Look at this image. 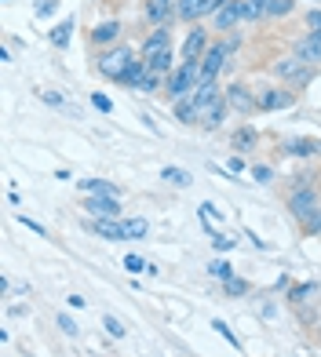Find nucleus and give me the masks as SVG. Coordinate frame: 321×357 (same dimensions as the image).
I'll return each mask as SVG.
<instances>
[{
    "label": "nucleus",
    "mask_w": 321,
    "mask_h": 357,
    "mask_svg": "<svg viewBox=\"0 0 321 357\" xmlns=\"http://www.w3.org/2000/svg\"><path fill=\"white\" fill-rule=\"evenodd\" d=\"M121 37H124V22H121V19H106V22H99V26L88 33V44L95 47V52H106V47L124 44Z\"/></svg>",
    "instance_id": "nucleus-10"
},
{
    "label": "nucleus",
    "mask_w": 321,
    "mask_h": 357,
    "mask_svg": "<svg viewBox=\"0 0 321 357\" xmlns=\"http://www.w3.org/2000/svg\"><path fill=\"white\" fill-rule=\"evenodd\" d=\"M150 234V222L142 219V215H135V219H124V241H142Z\"/></svg>",
    "instance_id": "nucleus-28"
},
{
    "label": "nucleus",
    "mask_w": 321,
    "mask_h": 357,
    "mask_svg": "<svg viewBox=\"0 0 321 357\" xmlns=\"http://www.w3.org/2000/svg\"><path fill=\"white\" fill-rule=\"evenodd\" d=\"M223 291H227L230 299H245V296H252V284H248L245 278H237V273H234L230 281H223Z\"/></svg>",
    "instance_id": "nucleus-30"
},
{
    "label": "nucleus",
    "mask_w": 321,
    "mask_h": 357,
    "mask_svg": "<svg viewBox=\"0 0 321 357\" xmlns=\"http://www.w3.org/2000/svg\"><path fill=\"white\" fill-rule=\"evenodd\" d=\"M73 19H62L55 29H52V33H47V37H52V44L59 47V52H66V47H70V37H73Z\"/></svg>",
    "instance_id": "nucleus-27"
},
{
    "label": "nucleus",
    "mask_w": 321,
    "mask_h": 357,
    "mask_svg": "<svg viewBox=\"0 0 321 357\" xmlns=\"http://www.w3.org/2000/svg\"><path fill=\"white\" fill-rule=\"evenodd\" d=\"M267 19H270V15H267V0H241V22L260 26Z\"/></svg>",
    "instance_id": "nucleus-22"
},
{
    "label": "nucleus",
    "mask_w": 321,
    "mask_h": 357,
    "mask_svg": "<svg viewBox=\"0 0 321 357\" xmlns=\"http://www.w3.org/2000/svg\"><path fill=\"white\" fill-rule=\"evenodd\" d=\"M139 22L154 29V26H175V4L172 0H139Z\"/></svg>",
    "instance_id": "nucleus-8"
},
{
    "label": "nucleus",
    "mask_w": 321,
    "mask_h": 357,
    "mask_svg": "<svg viewBox=\"0 0 321 357\" xmlns=\"http://www.w3.org/2000/svg\"><path fill=\"white\" fill-rule=\"evenodd\" d=\"M321 204V186L318 183H307V186H292L288 190V197H285V212L292 222H299L303 215L311 212V208Z\"/></svg>",
    "instance_id": "nucleus-6"
},
{
    "label": "nucleus",
    "mask_w": 321,
    "mask_h": 357,
    "mask_svg": "<svg viewBox=\"0 0 321 357\" xmlns=\"http://www.w3.org/2000/svg\"><path fill=\"white\" fill-rule=\"evenodd\" d=\"M91 106L99 109V113H114V102H110L103 91H95V95H91Z\"/></svg>",
    "instance_id": "nucleus-41"
},
{
    "label": "nucleus",
    "mask_w": 321,
    "mask_h": 357,
    "mask_svg": "<svg viewBox=\"0 0 321 357\" xmlns=\"http://www.w3.org/2000/svg\"><path fill=\"white\" fill-rule=\"evenodd\" d=\"M260 142H263V135H260L255 124H237L230 132V139H227V150H234L237 157H248L252 150H260Z\"/></svg>",
    "instance_id": "nucleus-11"
},
{
    "label": "nucleus",
    "mask_w": 321,
    "mask_h": 357,
    "mask_svg": "<svg viewBox=\"0 0 321 357\" xmlns=\"http://www.w3.org/2000/svg\"><path fill=\"white\" fill-rule=\"evenodd\" d=\"M168 47H175L172 44V26H154V29H147V37L139 40V55L142 59H154L160 52H168Z\"/></svg>",
    "instance_id": "nucleus-12"
},
{
    "label": "nucleus",
    "mask_w": 321,
    "mask_h": 357,
    "mask_svg": "<svg viewBox=\"0 0 321 357\" xmlns=\"http://www.w3.org/2000/svg\"><path fill=\"white\" fill-rule=\"evenodd\" d=\"M172 121H179L183 128H197L201 124V109L194 106V99H179V102H172Z\"/></svg>",
    "instance_id": "nucleus-20"
},
{
    "label": "nucleus",
    "mask_w": 321,
    "mask_h": 357,
    "mask_svg": "<svg viewBox=\"0 0 321 357\" xmlns=\"http://www.w3.org/2000/svg\"><path fill=\"white\" fill-rule=\"evenodd\" d=\"M248 172H252L255 183H274V168H270V165H252Z\"/></svg>",
    "instance_id": "nucleus-35"
},
{
    "label": "nucleus",
    "mask_w": 321,
    "mask_h": 357,
    "mask_svg": "<svg viewBox=\"0 0 321 357\" xmlns=\"http://www.w3.org/2000/svg\"><path fill=\"white\" fill-rule=\"evenodd\" d=\"M88 230L103 241H124V219H91L88 215Z\"/></svg>",
    "instance_id": "nucleus-18"
},
{
    "label": "nucleus",
    "mask_w": 321,
    "mask_h": 357,
    "mask_svg": "<svg viewBox=\"0 0 321 357\" xmlns=\"http://www.w3.org/2000/svg\"><path fill=\"white\" fill-rule=\"evenodd\" d=\"M201 84V59L197 62H179V66H175V73H168L165 77V102L172 106V102H179V99H186L190 91H194Z\"/></svg>",
    "instance_id": "nucleus-4"
},
{
    "label": "nucleus",
    "mask_w": 321,
    "mask_h": 357,
    "mask_svg": "<svg viewBox=\"0 0 321 357\" xmlns=\"http://www.w3.org/2000/svg\"><path fill=\"white\" fill-rule=\"evenodd\" d=\"M237 245V237H227V234H212V248L216 252H234Z\"/></svg>",
    "instance_id": "nucleus-37"
},
{
    "label": "nucleus",
    "mask_w": 321,
    "mask_h": 357,
    "mask_svg": "<svg viewBox=\"0 0 321 357\" xmlns=\"http://www.w3.org/2000/svg\"><path fill=\"white\" fill-rule=\"evenodd\" d=\"M212 328H216V332H219L223 339H227V343H230L234 350H241V339H237V335L230 332V324H227V321H212Z\"/></svg>",
    "instance_id": "nucleus-33"
},
{
    "label": "nucleus",
    "mask_w": 321,
    "mask_h": 357,
    "mask_svg": "<svg viewBox=\"0 0 321 357\" xmlns=\"http://www.w3.org/2000/svg\"><path fill=\"white\" fill-rule=\"evenodd\" d=\"M103 328H106V335H114V339H121V335L128 332V328H124V324H121L114 314H106V317H103Z\"/></svg>",
    "instance_id": "nucleus-34"
},
{
    "label": "nucleus",
    "mask_w": 321,
    "mask_h": 357,
    "mask_svg": "<svg viewBox=\"0 0 321 357\" xmlns=\"http://www.w3.org/2000/svg\"><path fill=\"white\" fill-rule=\"evenodd\" d=\"M201 19H208V0H179L175 4V22L197 26Z\"/></svg>",
    "instance_id": "nucleus-17"
},
{
    "label": "nucleus",
    "mask_w": 321,
    "mask_h": 357,
    "mask_svg": "<svg viewBox=\"0 0 321 357\" xmlns=\"http://www.w3.org/2000/svg\"><path fill=\"white\" fill-rule=\"evenodd\" d=\"M296 230H299L303 237H318V234H321V204H318V208H311V212L296 222Z\"/></svg>",
    "instance_id": "nucleus-26"
},
{
    "label": "nucleus",
    "mask_w": 321,
    "mask_h": 357,
    "mask_svg": "<svg viewBox=\"0 0 321 357\" xmlns=\"http://www.w3.org/2000/svg\"><path fill=\"white\" fill-rule=\"evenodd\" d=\"M223 99H227L230 113H241V117L255 113V88L248 84V80H230V84L223 88Z\"/></svg>",
    "instance_id": "nucleus-7"
},
{
    "label": "nucleus",
    "mask_w": 321,
    "mask_h": 357,
    "mask_svg": "<svg viewBox=\"0 0 321 357\" xmlns=\"http://www.w3.org/2000/svg\"><path fill=\"white\" fill-rule=\"evenodd\" d=\"M55 11H59V0H37V4H33L37 19H47V15H55Z\"/></svg>",
    "instance_id": "nucleus-36"
},
{
    "label": "nucleus",
    "mask_w": 321,
    "mask_h": 357,
    "mask_svg": "<svg viewBox=\"0 0 321 357\" xmlns=\"http://www.w3.org/2000/svg\"><path fill=\"white\" fill-rule=\"evenodd\" d=\"M201 219H208V222H212V219H223V212H219V208L212 204V201H208V204H201V212H197Z\"/></svg>",
    "instance_id": "nucleus-42"
},
{
    "label": "nucleus",
    "mask_w": 321,
    "mask_h": 357,
    "mask_svg": "<svg viewBox=\"0 0 321 357\" xmlns=\"http://www.w3.org/2000/svg\"><path fill=\"white\" fill-rule=\"evenodd\" d=\"M270 77H274L278 84L292 88V91H303L318 77V66H311V62H303L299 55L288 52V55H278L274 62H270Z\"/></svg>",
    "instance_id": "nucleus-1"
},
{
    "label": "nucleus",
    "mask_w": 321,
    "mask_h": 357,
    "mask_svg": "<svg viewBox=\"0 0 321 357\" xmlns=\"http://www.w3.org/2000/svg\"><path fill=\"white\" fill-rule=\"evenodd\" d=\"M292 55H299L303 62H311V66H318L321 70V40L314 37V33H307V37H299L292 47H288Z\"/></svg>",
    "instance_id": "nucleus-19"
},
{
    "label": "nucleus",
    "mask_w": 321,
    "mask_h": 357,
    "mask_svg": "<svg viewBox=\"0 0 321 357\" xmlns=\"http://www.w3.org/2000/svg\"><path fill=\"white\" fill-rule=\"evenodd\" d=\"M40 99L52 102V106H62V95H55V91H40Z\"/></svg>",
    "instance_id": "nucleus-44"
},
{
    "label": "nucleus",
    "mask_w": 321,
    "mask_h": 357,
    "mask_svg": "<svg viewBox=\"0 0 321 357\" xmlns=\"http://www.w3.org/2000/svg\"><path fill=\"white\" fill-rule=\"evenodd\" d=\"M172 4H179V0H172Z\"/></svg>",
    "instance_id": "nucleus-47"
},
{
    "label": "nucleus",
    "mask_w": 321,
    "mask_h": 357,
    "mask_svg": "<svg viewBox=\"0 0 321 357\" xmlns=\"http://www.w3.org/2000/svg\"><path fill=\"white\" fill-rule=\"evenodd\" d=\"M299 99V91L292 88H285V84H263V88H255V113H281V109H292Z\"/></svg>",
    "instance_id": "nucleus-5"
},
{
    "label": "nucleus",
    "mask_w": 321,
    "mask_h": 357,
    "mask_svg": "<svg viewBox=\"0 0 321 357\" xmlns=\"http://www.w3.org/2000/svg\"><path fill=\"white\" fill-rule=\"evenodd\" d=\"M296 11V0H267V15L270 19H288Z\"/></svg>",
    "instance_id": "nucleus-31"
},
{
    "label": "nucleus",
    "mask_w": 321,
    "mask_h": 357,
    "mask_svg": "<svg viewBox=\"0 0 321 357\" xmlns=\"http://www.w3.org/2000/svg\"><path fill=\"white\" fill-rule=\"evenodd\" d=\"M84 212L91 219H121V201L117 197H84Z\"/></svg>",
    "instance_id": "nucleus-16"
},
{
    "label": "nucleus",
    "mask_w": 321,
    "mask_h": 357,
    "mask_svg": "<svg viewBox=\"0 0 321 357\" xmlns=\"http://www.w3.org/2000/svg\"><path fill=\"white\" fill-rule=\"evenodd\" d=\"M55 324H59V332H62V335H77V321H73L70 314H59Z\"/></svg>",
    "instance_id": "nucleus-39"
},
{
    "label": "nucleus",
    "mask_w": 321,
    "mask_h": 357,
    "mask_svg": "<svg viewBox=\"0 0 321 357\" xmlns=\"http://www.w3.org/2000/svg\"><path fill=\"white\" fill-rule=\"evenodd\" d=\"M19 222H22V226H26V230H33V234H37V237H47V230H44V226H40V222H37V219H26V215H19Z\"/></svg>",
    "instance_id": "nucleus-43"
},
{
    "label": "nucleus",
    "mask_w": 321,
    "mask_h": 357,
    "mask_svg": "<svg viewBox=\"0 0 321 357\" xmlns=\"http://www.w3.org/2000/svg\"><path fill=\"white\" fill-rule=\"evenodd\" d=\"M237 37H216L212 40V47L204 52V59H201V84H219V73L227 70V62L234 59V52H237Z\"/></svg>",
    "instance_id": "nucleus-3"
},
{
    "label": "nucleus",
    "mask_w": 321,
    "mask_h": 357,
    "mask_svg": "<svg viewBox=\"0 0 321 357\" xmlns=\"http://www.w3.org/2000/svg\"><path fill=\"white\" fill-rule=\"evenodd\" d=\"M212 33L197 22V26H190L186 29V37H183V44H179V62H197V59H204V52L212 47Z\"/></svg>",
    "instance_id": "nucleus-9"
},
{
    "label": "nucleus",
    "mask_w": 321,
    "mask_h": 357,
    "mask_svg": "<svg viewBox=\"0 0 321 357\" xmlns=\"http://www.w3.org/2000/svg\"><path fill=\"white\" fill-rule=\"evenodd\" d=\"M241 168H245V157L234 153V157H230V172H241Z\"/></svg>",
    "instance_id": "nucleus-45"
},
{
    "label": "nucleus",
    "mask_w": 321,
    "mask_h": 357,
    "mask_svg": "<svg viewBox=\"0 0 321 357\" xmlns=\"http://www.w3.org/2000/svg\"><path fill=\"white\" fill-rule=\"evenodd\" d=\"M139 55L132 52L128 44H117V47H106V52H95V73H99L103 80H110V84H121L128 66H132Z\"/></svg>",
    "instance_id": "nucleus-2"
},
{
    "label": "nucleus",
    "mask_w": 321,
    "mask_h": 357,
    "mask_svg": "<svg viewBox=\"0 0 321 357\" xmlns=\"http://www.w3.org/2000/svg\"><path fill=\"white\" fill-rule=\"evenodd\" d=\"M77 190L84 197H117L121 201V186L110 183V178H77Z\"/></svg>",
    "instance_id": "nucleus-15"
},
{
    "label": "nucleus",
    "mask_w": 321,
    "mask_h": 357,
    "mask_svg": "<svg viewBox=\"0 0 321 357\" xmlns=\"http://www.w3.org/2000/svg\"><path fill=\"white\" fill-rule=\"evenodd\" d=\"M160 178H165V183L168 186H179V190H186L190 183H194V175H190V172H183V168H165V172H160Z\"/></svg>",
    "instance_id": "nucleus-29"
},
{
    "label": "nucleus",
    "mask_w": 321,
    "mask_h": 357,
    "mask_svg": "<svg viewBox=\"0 0 321 357\" xmlns=\"http://www.w3.org/2000/svg\"><path fill=\"white\" fill-rule=\"evenodd\" d=\"M124 270L128 273H142V270H154V266L142 263V255H124Z\"/></svg>",
    "instance_id": "nucleus-38"
},
{
    "label": "nucleus",
    "mask_w": 321,
    "mask_h": 357,
    "mask_svg": "<svg viewBox=\"0 0 321 357\" xmlns=\"http://www.w3.org/2000/svg\"><path fill=\"white\" fill-rule=\"evenodd\" d=\"M179 52L175 47H168V52H160V55H154V59H147L150 62V73H157V77H168V73H175V66H179Z\"/></svg>",
    "instance_id": "nucleus-23"
},
{
    "label": "nucleus",
    "mask_w": 321,
    "mask_h": 357,
    "mask_svg": "<svg viewBox=\"0 0 321 357\" xmlns=\"http://www.w3.org/2000/svg\"><path fill=\"white\" fill-rule=\"evenodd\" d=\"M208 273H212V278H219V281H230V278H234V266L227 263V259H212V263H208Z\"/></svg>",
    "instance_id": "nucleus-32"
},
{
    "label": "nucleus",
    "mask_w": 321,
    "mask_h": 357,
    "mask_svg": "<svg viewBox=\"0 0 321 357\" xmlns=\"http://www.w3.org/2000/svg\"><path fill=\"white\" fill-rule=\"evenodd\" d=\"M321 291L318 281H303V284H288V303L292 306H303V303H311L314 296Z\"/></svg>",
    "instance_id": "nucleus-25"
},
{
    "label": "nucleus",
    "mask_w": 321,
    "mask_h": 357,
    "mask_svg": "<svg viewBox=\"0 0 321 357\" xmlns=\"http://www.w3.org/2000/svg\"><path fill=\"white\" fill-rule=\"evenodd\" d=\"M70 306L73 310H84V296H70Z\"/></svg>",
    "instance_id": "nucleus-46"
},
{
    "label": "nucleus",
    "mask_w": 321,
    "mask_h": 357,
    "mask_svg": "<svg viewBox=\"0 0 321 357\" xmlns=\"http://www.w3.org/2000/svg\"><path fill=\"white\" fill-rule=\"evenodd\" d=\"M303 22H307V33H318L321 29V8H311L307 15H303Z\"/></svg>",
    "instance_id": "nucleus-40"
},
{
    "label": "nucleus",
    "mask_w": 321,
    "mask_h": 357,
    "mask_svg": "<svg viewBox=\"0 0 321 357\" xmlns=\"http://www.w3.org/2000/svg\"><path fill=\"white\" fill-rule=\"evenodd\" d=\"M237 26H241V0H227V4L212 15V29L223 37H230Z\"/></svg>",
    "instance_id": "nucleus-13"
},
{
    "label": "nucleus",
    "mask_w": 321,
    "mask_h": 357,
    "mask_svg": "<svg viewBox=\"0 0 321 357\" xmlns=\"http://www.w3.org/2000/svg\"><path fill=\"white\" fill-rule=\"evenodd\" d=\"M147 77H150V62L139 55V59L132 62V66H128V73H124V80H121V88H132V91H135Z\"/></svg>",
    "instance_id": "nucleus-24"
},
{
    "label": "nucleus",
    "mask_w": 321,
    "mask_h": 357,
    "mask_svg": "<svg viewBox=\"0 0 321 357\" xmlns=\"http://www.w3.org/2000/svg\"><path fill=\"white\" fill-rule=\"evenodd\" d=\"M227 113H230V106H227V99H223V95H219V99L216 102H208L204 109H201V132H219V128H223V121H227Z\"/></svg>",
    "instance_id": "nucleus-14"
},
{
    "label": "nucleus",
    "mask_w": 321,
    "mask_h": 357,
    "mask_svg": "<svg viewBox=\"0 0 321 357\" xmlns=\"http://www.w3.org/2000/svg\"><path fill=\"white\" fill-rule=\"evenodd\" d=\"M281 153L285 157H318L321 153V142L318 139H288L281 146Z\"/></svg>",
    "instance_id": "nucleus-21"
}]
</instances>
